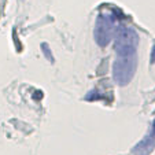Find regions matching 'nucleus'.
Instances as JSON below:
<instances>
[{
    "label": "nucleus",
    "mask_w": 155,
    "mask_h": 155,
    "mask_svg": "<svg viewBox=\"0 0 155 155\" xmlns=\"http://www.w3.org/2000/svg\"><path fill=\"white\" fill-rule=\"evenodd\" d=\"M137 35L132 29H122L118 35L115 51L117 61L114 63V78L118 84L126 85L133 77L136 69V45H137Z\"/></svg>",
    "instance_id": "1"
},
{
    "label": "nucleus",
    "mask_w": 155,
    "mask_h": 155,
    "mask_svg": "<svg viewBox=\"0 0 155 155\" xmlns=\"http://www.w3.org/2000/svg\"><path fill=\"white\" fill-rule=\"evenodd\" d=\"M113 30H114V28H113V21L110 22V19L107 21V19H104V18L99 19L97 26H96V29H95V38H96V41L100 45H106L108 41L111 40Z\"/></svg>",
    "instance_id": "2"
},
{
    "label": "nucleus",
    "mask_w": 155,
    "mask_h": 155,
    "mask_svg": "<svg viewBox=\"0 0 155 155\" xmlns=\"http://www.w3.org/2000/svg\"><path fill=\"white\" fill-rule=\"evenodd\" d=\"M154 147H155V121H154V125H152V129H151V132H150V135L147 136L143 141H140V143L135 147L133 151L137 155H147Z\"/></svg>",
    "instance_id": "3"
}]
</instances>
